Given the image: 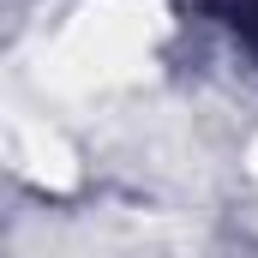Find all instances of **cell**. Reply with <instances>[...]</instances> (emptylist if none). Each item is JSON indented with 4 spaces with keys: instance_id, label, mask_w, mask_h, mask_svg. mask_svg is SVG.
I'll list each match as a JSON object with an SVG mask.
<instances>
[{
    "instance_id": "obj_1",
    "label": "cell",
    "mask_w": 258,
    "mask_h": 258,
    "mask_svg": "<svg viewBox=\"0 0 258 258\" xmlns=\"http://www.w3.org/2000/svg\"><path fill=\"white\" fill-rule=\"evenodd\" d=\"M6 144H12V168H18V174H30L36 186H72V180H78V168H72L66 144L42 126V120H12Z\"/></svg>"
},
{
    "instance_id": "obj_2",
    "label": "cell",
    "mask_w": 258,
    "mask_h": 258,
    "mask_svg": "<svg viewBox=\"0 0 258 258\" xmlns=\"http://www.w3.org/2000/svg\"><path fill=\"white\" fill-rule=\"evenodd\" d=\"M252 174H258V144H252Z\"/></svg>"
}]
</instances>
